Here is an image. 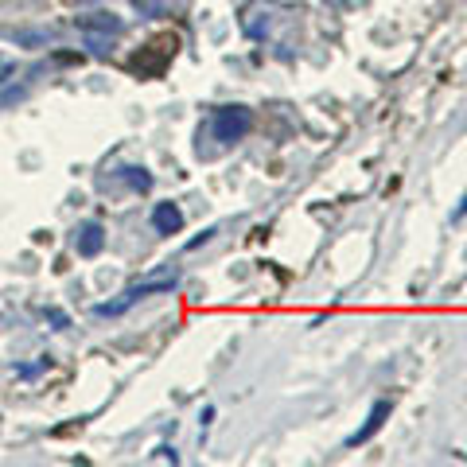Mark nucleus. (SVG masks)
Listing matches in <instances>:
<instances>
[{
	"instance_id": "f257e3e1",
	"label": "nucleus",
	"mask_w": 467,
	"mask_h": 467,
	"mask_svg": "<svg viewBox=\"0 0 467 467\" xmlns=\"http://www.w3.org/2000/svg\"><path fill=\"white\" fill-rule=\"evenodd\" d=\"M175 55H180V36L175 32H156L140 51L129 55V70H133L137 78H164L168 67L175 63Z\"/></svg>"
},
{
	"instance_id": "f03ea898",
	"label": "nucleus",
	"mask_w": 467,
	"mask_h": 467,
	"mask_svg": "<svg viewBox=\"0 0 467 467\" xmlns=\"http://www.w3.org/2000/svg\"><path fill=\"white\" fill-rule=\"evenodd\" d=\"M250 129H254V113H250V109H242V106L214 109V121H211V133H214V140L234 144V140H242L245 133H250Z\"/></svg>"
},
{
	"instance_id": "7ed1b4c3",
	"label": "nucleus",
	"mask_w": 467,
	"mask_h": 467,
	"mask_svg": "<svg viewBox=\"0 0 467 467\" xmlns=\"http://www.w3.org/2000/svg\"><path fill=\"white\" fill-rule=\"evenodd\" d=\"M168 288H175V273H164V276H152V281H140V285H133V288H129V292H125V296L117 300V304H101L98 316H121V312H125L133 300L149 296V292H168Z\"/></svg>"
},
{
	"instance_id": "20e7f679",
	"label": "nucleus",
	"mask_w": 467,
	"mask_h": 467,
	"mask_svg": "<svg viewBox=\"0 0 467 467\" xmlns=\"http://www.w3.org/2000/svg\"><path fill=\"white\" fill-rule=\"evenodd\" d=\"M389 413H393V401H374V409H370V417H367V425H362L355 436H350V448H355V444H367L370 441V436L378 432V429H382L386 425V420H389Z\"/></svg>"
},
{
	"instance_id": "39448f33",
	"label": "nucleus",
	"mask_w": 467,
	"mask_h": 467,
	"mask_svg": "<svg viewBox=\"0 0 467 467\" xmlns=\"http://www.w3.org/2000/svg\"><path fill=\"white\" fill-rule=\"evenodd\" d=\"M152 226H156V234H180L183 211L175 207V202H160V207L152 211Z\"/></svg>"
},
{
	"instance_id": "423d86ee",
	"label": "nucleus",
	"mask_w": 467,
	"mask_h": 467,
	"mask_svg": "<svg viewBox=\"0 0 467 467\" xmlns=\"http://www.w3.org/2000/svg\"><path fill=\"white\" fill-rule=\"evenodd\" d=\"M101 245H106V230H101L98 223L82 226V234H78V254L82 257H94V254H101Z\"/></svg>"
},
{
	"instance_id": "0eeeda50",
	"label": "nucleus",
	"mask_w": 467,
	"mask_h": 467,
	"mask_svg": "<svg viewBox=\"0 0 467 467\" xmlns=\"http://www.w3.org/2000/svg\"><path fill=\"white\" fill-rule=\"evenodd\" d=\"M82 27L86 32H121V24H117L113 16H101V12H94V16H82Z\"/></svg>"
},
{
	"instance_id": "6e6552de",
	"label": "nucleus",
	"mask_w": 467,
	"mask_h": 467,
	"mask_svg": "<svg viewBox=\"0 0 467 467\" xmlns=\"http://www.w3.org/2000/svg\"><path fill=\"white\" fill-rule=\"evenodd\" d=\"M125 171H129L125 180H129V187H133V192H149V187H152V175L144 171V168H125Z\"/></svg>"
},
{
	"instance_id": "1a4fd4ad",
	"label": "nucleus",
	"mask_w": 467,
	"mask_h": 467,
	"mask_svg": "<svg viewBox=\"0 0 467 467\" xmlns=\"http://www.w3.org/2000/svg\"><path fill=\"white\" fill-rule=\"evenodd\" d=\"M137 5H140L144 12H168V8H171V0H137Z\"/></svg>"
},
{
	"instance_id": "9d476101",
	"label": "nucleus",
	"mask_w": 467,
	"mask_h": 467,
	"mask_svg": "<svg viewBox=\"0 0 467 467\" xmlns=\"http://www.w3.org/2000/svg\"><path fill=\"white\" fill-rule=\"evenodd\" d=\"M8 70H12V63H0V78H5V75H8Z\"/></svg>"
}]
</instances>
